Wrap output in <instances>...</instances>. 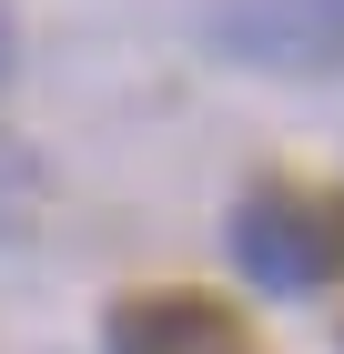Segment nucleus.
I'll return each instance as SVG.
<instances>
[{"mask_svg": "<svg viewBox=\"0 0 344 354\" xmlns=\"http://www.w3.org/2000/svg\"><path fill=\"white\" fill-rule=\"evenodd\" d=\"M233 263L264 294H324L344 273V223L324 213L314 192H253L233 213Z\"/></svg>", "mask_w": 344, "mask_h": 354, "instance_id": "1", "label": "nucleus"}, {"mask_svg": "<svg viewBox=\"0 0 344 354\" xmlns=\"http://www.w3.org/2000/svg\"><path fill=\"white\" fill-rule=\"evenodd\" d=\"M203 30L264 71H334L344 61V0H223Z\"/></svg>", "mask_w": 344, "mask_h": 354, "instance_id": "2", "label": "nucleus"}, {"mask_svg": "<svg viewBox=\"0 0 344 354\" xmlns=\"http://www.w3.org/2000/svg\"><path fill=\"white\" fill-rule=\"evenodd\" d=\"M102 354H253V344H243V324L223 304H203V294H142V304L111 314Z\"/></svg>", "mask_w": 344, "mask_h": 354, "instance_id": "3", "label": "nucleus"}, {"mask_svg": "<svg viewBox=\"0 0 344 354\" xmlns=\"http://www.w3.org/2000/svg\"><path fill=\"white\" fill-rule=\"evenodd\" d=\"M0 82H10V10H0Z\"/></svg>", "mask_w": 344, "mask_h": 354, "instance_id": "4", "label": "nucleus"}]
</instances>
